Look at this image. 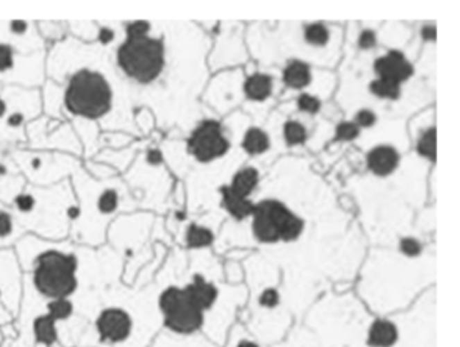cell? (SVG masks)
Here are the masks:
<instances>
[{"label":"cell","instance_id":"1","mask_svg":"<svg viewBox=\"0 0 460 347\" xmlns=\"http://www.w3.org/2000/svg\"><path fill=\"white\" fill-rule=\"evenodd\" d=\"M161 330L158 312L142 315L123 304H107L91 315L77 347H148Z\"/></svg>","mask_w":460,"mask_h":347},{"label":"cell","instance_id":"2","mask_svg":"<svg viewBox=\"0 0 460 347\" xmlns=\"http://www.w3.org/2000/svg\"><path fill=\"white\" fill-rule=\"evenodd\" d=\"M78 260L74 254L45 250L33 262L31 285L46 300L71 298L78 289Z\"/></svg>","mask_w":460,"mask_h":347},{"label":"cell","instance_id":"3","mask_svg":"<svg viewBox=\"0 0 460 347\" xmlns=\"http://www.w3.org/2000/svg\"><path fill=\"white\" fill-rule=\"evenodd\" d=\"M112 92L104 76L83 69L69 81L65 104L68 110L80 117L100 118L111 108Z\"/></svg>","mask_w":460,"mask_h":347},{"label":"cell","instance_id":"4","mask_svg":"<svg viewBox=\"0 0 460 347\" xmlns=\"http://www.w3.org/2000/svg\"><path fill=\"white\" fill-rule=\"evenodd\" d=\"M118 64L134 80L151 83L161 75L165 65L164 44L148 35L127 38L118 50Z\"/></svg>","mask_w":460,"mask_h":347},{"label":"cell","instance_id":"5","mask_svg":"<svg viewBox=\"0 0 460 347\" xmlns=\"http://www.w3.org/2000/svg\"><path fill=\"white\" fill-rule=\"evenodd\" d=\"M188 149L201 162H208L224 155L230 144L224 138L221 126L216 121H204L188 141Z\"/></svg>","mask_w":460,"mask_h":347},{"label":"cell","instance_id":"6","mask_svg":"<svg viewBox=\"0 0 460 347\" xmlns=\"http://www.w3.org/2000/svg\"><path fill=\"white\" fill-rule=\"evenodd\" d=\"M204 315L187 298L169 315L162 318V330L177 335L203 334Z\"/></svg>","mask_w":460,"mask_h":347},{"label":"cell","instance_id":"7","mask_svg":"<svg viewBox=\"0 0 460 347\" xmlns=\"http://www.w3.org/2000/svg\"><path fill=\"white\" fill-rule=\"evenodd\" d=\"M257 207L265 212L274 223L280 234V241L282 239L285 242H291L301 235L304 230V222L297 215H294L284 203L277 200H265L257 204Z\"/></svg>","mask_w":460,"mask_h":347},{"label":"cell","instance_id":"8","mask_svg":"<svg viewBox=\"0 0 460 347\" xmlns=\"http://www.w3.org/2000/svg\"><path fill=\"white\" fill-rule=\"evenodd\" d=\"M184 294L187 298L194 304L197 310H200L204 315V327L207 325V323L211 318L212 310L215 308L216 303H218L219 288L212 282L208 281L203 274L196 273L192 278V281L189 284H187L185 287H182ZM204 331V328H203Z\"/></svg>","mask_w":460,"mask_h":347},{"label":"cell","instance_id":"9","mask_svg":"<svg viewBox=\"0 0 460 347\" xmlns=\"http://www.w3.org/2000/svg\"><path fill=\"white\" fill-rule=\"evenodd\" d=\"M374 69L380 78L397 84L407 81L413 75L412 64L398 50H390L386 56L380 57L374 64Z\"/></svg>","mask_w":460,"mask_h":347},{"label":"cell","instance_id":"10","mask_svg":"<svg viewBox=\"0 0 460 347\" xmlns=\"http://www.w3.org/2000/svg\"><path fill=\"white\" fill-rule=\"evenodd\" d=\"M301 332L298 327H294L289 335L280 344L275 345H264L258 339H255L241 323H235L228 332L224 347H298L300 346Z\"/></svg>","mask_w":460,"mask_h":347},{"label":"cell","instance_id":"11","mask_svg":"<svg viewBox=\"0 0 460 347\" xmlns=\"http://www.w3.org/2000/svg\"><path fill=\"white\" fill-rule=\"evenodd\" d=\"M148 347H221L207 338L204 334L177 335L161 330Z\"/></svg>","mask_w":460,"mask_h":347},{"label":"cell","instance_id":"12","mask_svg":"<svg viewBox=\"0 0 460 347\" xmlns=\"http://www.w3.org/2000/svg\"><path fill=\"white\" fill-rule=\"evenodd\" d=\"M400 162L398 151L391 146H377L370 150L367 155V165L370 171L377 176H388L393 174Z\"/></svg>","mask_w":460,"mask_h":347},{"label":"cell","instance_id":"13","mask_svg":"<svg viewBox=\"0 0 460 347\" xmlns=\"http://www.w3.org/2000/svg\"><path fill=\"white\" fill-rule=\"evenodd\" d=\"M220 192L223 195V201H224L227 211L238 221H242L246 217H250L254 214L255 204L246 198L237 195L234 191H231L230 187L220 188Z\"/></svg>","mask_w":460,"mask_h":347},{"label":"cell","instance_id":"14","mask_svg":"<svg viewBox=\"0 0 460 347\" xmlns=\"http://www.w3.org/2000/svg\"><path fill=\"white\" fill-rule=\"evenodd\" d=\"M311 68L303 61H291L284 71V81L294 90L305 88L311 83Z\"/></svg>","mask_w":460,"mask_h":347},{"label":"cell","instance_id":"15","mask_svg":"<svg viewBox=\"0 0 460 347\" xmlns=\"http://www.w3.org/2000/svg\"><path fill=\"white\" fill-rule=\"evenodd\" d=\"M273 90V80L269 75L255 74L250 76L244 84V92L247 98L257 101L267 99Z\"/></svg>","mask_w":460,"mask_h":347},{"label":"cell","instance_id":"16","mask_svg":"<svg viewBox=\"0 0 460 347\" xmlns=\"http://www.w3.org/2000/svg\"><path fill=\"white\" fill-rule=\"evenodd\" d=\"M258 180H259V174L257 169L246 168L234 176L232 184L230 185V188L237 195L247 198V196L251 195L253 191L257 188Z\"/></svg>","mask_w":460,"mask_h":347},{"label":"cell","instance_id":"17","mask_svg":"<svg viewBox=\"0 0 460 347\" xmlns=\"http://www.w3.org/2000/svg\"><path fill=\"white\" fill-rule=\"evenodd\" d=\"M270 146L266 133L258 127L250 128L243 139V148L248 154H262Z\"/></svg>","mask_w":460,"mask_h":347},{"label":"cell","instance_id":"18","mask_svg":"<svg viewBox=\"0 0 460 347\" xmlns=\"http://www.w3.org/2000/svg\"><path fill=\"white\" fill-rule=\"evenodd\" d=\"M214 242V234L207 227L191 224L187 231V245L189 248H207Z\"/></svg>","mask_w":460,"mask_h":347},{"label":"cell","instance_id":"19","mask_svg":"<svg viewBox=\"0 0 460 347\" xmlns=\"http://www.w3.org/2000/svg\"><path fill=\"white\" fill-rule=\"evenodd\" d=\"M370 91L378 98L395 100L400 96V84L385 78H378L370 84Z\"/></svg>","mask_w":460,"mask_h":347},{"label":"cell","instance_id":"20","mask_svg":"<svg viewBox=\"0 0 460 347\" xmlns=\"http://www.w3.org/2000/svg\"><path fill=\"white\" fill-rule=\"evenodd\" d=\"M417 151L423 157H425L431 161L436 160V128L435 127L428 128L421 135V138L418 139V144H417Z\"/></svg>","mask_w":460,"mask_h":347},{"label":"cell","instance_id":"21","mask_svg":"<svg viewBox=\"0 0 460 347\" xmlns=\"http://www.w3.org/2000/svg\"><path fill=\"white\" fill-rule=\"evenodd\" d=\"M284 137L288 145H301L307 139V130L303 124L296 121H289L284 126Z\"/></svg>","mask_w":460,"mask_h":347},{"label":"cell","instance_id":"22","mask_svg":"<svg viewBox=\"0 0 460 347\" xmlns=\"http://www.w3.org/2000/svg\"><path fill=\"white\" fill-rule=\"evenodd\" d=\"M305 41L314 46H324L330 41L328 28L323 24H314L305 28Z\"/></svg>","mask_w":460,"mask_h":347},{"label":"cell","instance_id":"23","mask_svg":"<svg viewBox=\"0 0 460 347\" xmlns=\"http://www.w3.org/2000/svg\"><path fill=\"white\" fill-rule=\"evenodd\" d=\"M280 303H281V296L275 288L264 289L258 298V305L265 308L266 311L275 310L280 305Z\"/></svg>","mask_w":460,"mask_h":347},{"label":"cell","instance_id":"24","mask_svg":"<svg viewBox=\"0 0 460 347\" xmlns=\"http://www.w3.org/2000/svg\"><path fill=\"white\" fill-rule=\"evenodd\" d=\"M99 210L104 214H110L112 211H115V208L118 207V194L114 189H107L101 194V196L99 198Z\"/></svg>","mask_w":460,"mask_h":347},{"label":"cell","instance_id":"25","mask_svg":"<svg viewBox=\"0 0 460 347\" xmlns=\"http://www.w3.org/2000/svg\"><path fill=\"white\" fill-rule=\"evenodd\" d=\"M361 133V128L354 122H344L337 127V139L338 141H352Z\"/></svg>","mask_w":460,"mask_h":347},{"label":"cell","instance_id":"26","mask_svg":"<svg viewBox=\"0 0 460 347\" xmlns=\"http://www.w3.org/2000/svg\"><path fill=\"white\" fill-rule=\"evenodd\" d=\"M297 104H298V108L301 111L309 112V114H316L320 110V107H321L320 100L315 98V96H312V95H309V94H303L298 98Z\"/></svg>","mask_w":460,"mask_h":347},{"label":"cell","instance_id":"27","mask_svg":"<svg viewBox=\"0 0 460 347\" xmlns=\"http://www.w3.org/2000/svg\"><path fill=\"white\" fill-rule=\"evenodd\" d=\"M400 250H401L402 254H405L407 257H417V255L421 254L423 246H421V244H420L417 239H414V238H404V239H401Z\"/></svg>","mask_w":460,"mask_h":347},{"label":"cell","instance_id":"28","mask_svg":"<svg viewBox=\"0 0 460 347\" xmlns=\"http://www.w3.org/2000/svg\"><path fill=\"white\" fill-rule=\"evenodd\" d=\"M150 30V25L146 21H138L127 26V38H138L145 37Z\"/></svg>","mask_w":460,"mask_h":347},{"label":"cell","instance_id":"29","mask_svg":"<svg viewBox=\"0 0 460 347\" xmlns=\"http://www.w3.org/2000/svg\"><path fill=\"white\" fill-rule=\"evenodd\" d=\"M375 122H377V117H375V114L373 111H370V110H361L357 114V118H355L354 124H357L359 128L361 127L367 128V127L374 126Z\"/></svg>","mask_w":460,"mask_h":347},{"label":"cell","instance_id":"30","mask_svg":"<svg viewBox=\"0 0 460 347\" xmlns=\"http://www.w3.org/2000/svg\"><path fill=\"white\" fill-rule=\"evenodd\" d=\"M14 58H12V49L7 45H0V71H7L12 68Z\"/></svg>","mask_w":460,"mask_h":347},{"label":"cell","instance_id":"31","mask_svg":"<svg viewBox=\"0 0 460 347\" xmlns=\"http://www.w3.org/2000/svg\"><path fill=\"white\" fill-rule=\"evenodd\" d=\"M298 347H323L315 338V335L307 330L305 327H301V341Z\"/></svg>","mask_w":460,"mask_h":347},{"label":"cell","instance_id":"32","mask_svg":"<svg viewBox=\"0 0 460 347\" xmlns=\"http://www.w3.org/2000/svg\"><path fill=\"white\" fill-rule=\"evenodd\" d=\"M377 42L375 33L371 30H364L359 35V46L362 49H371Z\"/></svg>","mask_w":460,"mask_h":347},{"label":"cell","instance_id":"33","mask_svg":"<svg viewBox=\"0 0 460 347\" xmlns=\"http://www.w3.org/2000/svg\"><path fill=\"white\" fill-rule=\"evenodd\" d=\"M12 230V223L11 218L6 212H0V237H7Z\"/></svg>","mask_w":460,"mask_h":347},{"label":"cell","instance_id":"34","mask_svg":"<svg viewBox=\"0 0 460 347\" xmlns=\"http://www.w3.org/2000/svg\"><path fill=\"white\" fill-rule=\"evenodd\" d=\"M35 204V200L31 196V195H21L17 198V205L21 211L24 212H27V211H31L33 207Z\"/></svg>","mask_w":460,"mask_h":347},{"label":"cell","instance_id":"35","mask_svg":"<svg viewBox=\"0 0 460 347\" xmlns=\"http://www.w3.org/2000/svg\"><path fill=\"white\" fill-rule=\"evenodd\" d=\"M114 37H115V33L111 28H108V27H103L100 30V33H99V40H100L101 44L111 42L114 40Z\"/></svg>","mask_w":460,"mask_h":347},{"label":"cell","instance_id":"36","mask_svg":"<svg viewBox=\"0 0 460 347\" xmlns=\"http://www.w3.org/2000/svg\"><path fill=\"white\" fill-rule=\"evenodd\" d=\"M147 161L153 165H158L162 162V154L160 150H150L147 154Z\"/></svg>","mask_w":460,"mask_h":347},{"label":"cell","instance_id":"37","mask_svg":"<svg viewBox=\"0 0 460 347\" xmlns=\"http://www.w3.org/2000/svg\"><path fill=\"white\" fill-rule=\"evenodd\" d=\"M423 38L427 41H434L436 38V28L434 26H425L421 33Z\"/></svg>","mask_w":460,"mask_h":347},{"label":"cell","instance_id":"38","mask_svg":"<svg viewBox=\"0 0 460 347\" xmlns=\"http://www.w3.org/2000/svg\"><path fill=\"white\" fill-rule=\"evenodd\" d=\"M27 28V25L24 21H12L11 22V30L15 33V34H24Z\"/></svg>","mask_w":460,"mask_h":347},{"label":"cell","instance_id":"39","mask_svg":"<svg viewBox=\"0 0 460 347\" xmlns=\"http://www.w3.org/2000/svg\"><path fill=\"white\" fill-rule=\"evenodd\" d=\"M22 122H24V117H22L21 114H14V115H11L10 119H8V124H10V126H14V127L19 126Z\"/></svg>","mask_w":460,"mask_h":347},{"label":"cell","instance_id":"40","mask_svg":"<svg viewBox=\"0 0 460 347\" xmlns=\"http://www.w3.org/2000/svg\"><path fill=\"white\" fill-rule=\"evenodd\" d=\"M77 215H78V210H77L76 207H72V208L69 210V217H71V218H76Z\"/></svg>","mask_w":460,"mask_h":347},{"label":"cell","instance_id":"41","mask_svg":"<svg viewBox=\"0 0 460 347\" xmlns=\"http://www.w3.org/2000/svg\"><path fill=\"white\" fill-rule=\"evenodd\" d=\"M4 112H6V104L3 100L0 99V117H3Z\"/></svg>","mask_w":460,"mask_h":347},{"label":"cell","instance_id":"42","mask_svg":"<svg viewBox=\"0 0 460 347\" xmlns=\"http://www.w3.org/2000/svg\"><path fill=\"white\" fill-rule=\"evenodd\" d=\"M31 164H33V167H34V168H38V167H40V164H41V160H40V158H34Z\"/></svg>","mask_w":460,"mask_h":347},{"label":"cell","instance_id":"43","mask_svg":"<svg viewBox=\"0 0 460 347\" xmlns=\"http://www.w3.org/2000/svg\"><path fill=\"white\" fill-rule=\"evenodd\" d=\"M1 344H3V335H1V332H0V347H1Z\"/></svg>","mask_w":460,"mask_h":347},{"label":"cell","instance_id":"44","mask_svg":"<svg viewBox=\"0 0 460 347\" xmlns=\"http://www.w3.org/2000/svg\"><path fill=\"white\" fill-rule=\"evenodd\" d=\"M0 174H4V168L0 165Z\"/></svg>","mask_w":460,"mask_h":347}]
</instances>
